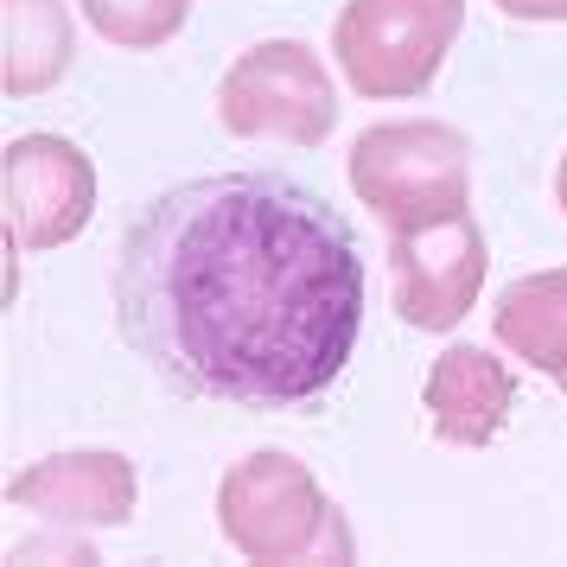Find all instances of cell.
<instances>
[{
	"instance_id": "5",
	"label": "cell",
	"mask_w": 567,
	"mask_h": 567,
	"mask_svg": "<svg viewBox=\"0 0 567 567\" xmlns=\"http://www.w3.org/2000/svg\"><path fill=\"white\" fill-rule=\"evenodd\" d=\"M217 122L236 141L319 147L338 122V90L307 39H261L217 83Z\"/></svg>"
},
{
	"instance_id": "12",
	"label": "cell",
	"mask_w": 567,
	"mask_h": 567,
	"mask_svg": "<svg viewBox=\"0 0 567 567\" xmlns=\"http://www.w3.org/2000/svg\"><path fill=\"white\" fill-rule=\"evenodd\" d=\"M90 27L122 52H159L192 20V0H83Z\"/></svg>"
},
{
	"instance_id": "7",
	"label": "cell",
	"mask_w": 567,
	"mask_h": 567,
	"mask_svg": "<svg viewBox=\"0 0 567 567\" xmlns=\"http://www.w3.org/2000/svg\"><path fill=\"white\" fill-rule=\"evenodd\" d=\"M485 230L472 224V210L427 224V230L389 236V275H395V312L414 332H453L465 312L478 307L485 287Z\"/></svg>"
},
{
	"instance_id": "6",
	"label": "cell",
	"mask_w": 567,
	"mask_h": 567,
	"mask_svg": "<svg viewBox=\"0 0 567 567\" xmlns=\"http://www.w3.org/2000/svg\"><path fill=\"white\" fill-rule=\"evenodd\" d=\"M0 192H7V243L58 249L96 210V166L64 134H20L0 159Z\"/></svg>"
},
{
	"instance_id": "2",
	"label": "cell",
	"mask_w": 567,
	"mask_h": 567,
	"mask_svg": "<svg viewBox=\"0 0 567 567\" xmlns=\"http://www.w3.org/2000/svg\"><path fill=\"white\" fill-rule=\"evenodd\" d=\"M217 529L243 561H351V529L293 453H249L217 485Z\"/></svg>"
},
{
	"instance_id": "14",
	"label": "cell",
	"mask_w": 567,
	"mask_h": 567,
	"mask_svg": "<svg viewBox=\"0 0 567 567\" xmlns=\"http://www.w3.org/2000/svg\"><path fill=\"white\" fill-rule=\"evenodd\" d=\"M555 205L567 210V154H561V166H555Z\"/></svg>"
},
{
	"instance_id": "11",
	"label": "cell",
	"mask_w": 567,
	"mask_h": 567,
	"mask_svg": "<svg viewBox=\"0 0 567 567\" xmlns=\"http://www.w3.org/2000/svg\"><path fill=\"white\" fill-rule=\"evenodd\" d=\"M7 96H39L71 71V13L64 0H7Z\"/></svg>"
},
{
	"instance_id": "1",
	"label": "cell",
	"mask_w": 567,
	"mask_h": 567,
	"mask_svg": "<svg viewBox=\"0 0 567 567\" xmlns=\"http://www.w3.org/2000/svg\"><path fill=\"white\" fill-rule=\"evenodd\" d=\"M115 326L159 383L230 409H300L363 332V256L287 173L173 185L122 230Z\"/></svg>"
},
{
	"instance_id": "3",
	"label": "cell",
	"mask_w": 567,
	"mask_h": 567,
	"mask_svg": "<svg viewBox=\"0 0 567 567\" xmlns=\"http://www.w3.org/2000/svg\"><path fill=\"white\" fill-rule=\"evenodd\" d=\"M351 192L389 236L460 217L472 198V147L446 122H383L351 147Z\"/></svg>"
},
{
	"instance_id": "13",
	"label": "cell",
	"mask_w": 567,
	"mask_h": 567,
	"mask_svg": "<svg viewBox=\"0 0 567 567\" xmlns=\"http://www.w3.org/2000/svg\"><path fill=\"white\" fill-rule=\"evenodd\" d=\"M497 13H511V20H567V0H497Z\"/></svg>"
},
{
	"instance_id": "4",
	"label": "cell",
	"mask_w": 567,
	"mask_h": 567,
	"mask_svg": "<svg viewBox=\"0 0 567 567\" xmlns=\"http://www.w3.org/2000/svg\"><path fill=\"white\" fill-rule=\"evenodd\" d=\"M460 27L465 0H344L332 20V52L358 96L402 103L440 78Z\"/></svg>"
},
{
	"instance_id": "10",
	"label": "cell",
	"mask_w": 567,
	"mask_h": 567,
	"mask_svg": "<svg viewBox=\"0 0 567 567\" xmlns=\"http://www.w3.org/2000/svg\"><path fill=\"white\" fill-rule=\"evenodd\" d=\"M497 344L529 370L555 377L567 395V268L523 275L497 293Z\"/></svg>"
},
{
	"instance_id": "9",
	"label": "cell",
	"mask_w": 567,
	"mask_h": 567,
	"mask_svg": "<svg viewBox=\"0 0 567 567\" xmlns=\"http://www.w3.org/2000/svg\"><path fill=\"white\" fill-rule=\"evenodd\" d=\"M516 383L504 358H491L485 344H446L421 383V409L446 446H491L511 421Z\"/></svg>"
},
{
	"instance_id": "8",
	"label": "cell",
	"mask_w": 567,
	"mask_h": 567,
	"mask_svg": "<svg viewBox=\"0 0 567 567\" xmlns=\"http://www.w3.org/2000/svg\"><path fill=\"white\" fill-rule=\"evenodd\" d=\"M7 504L64 529H122L141 504V478L122 453H52L7 478Z\"/></svg>"
}]
</instances>
